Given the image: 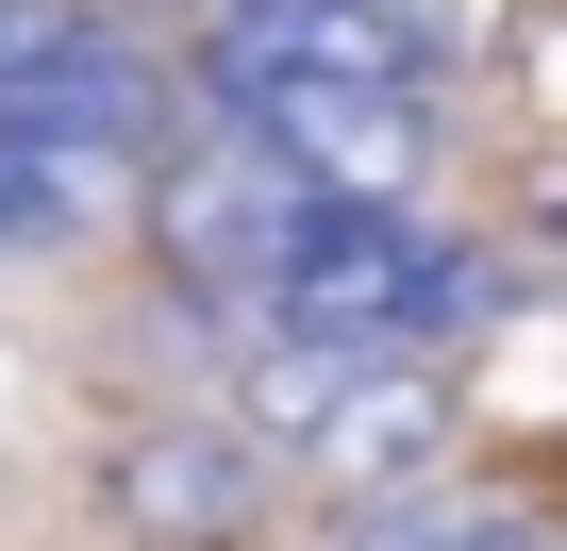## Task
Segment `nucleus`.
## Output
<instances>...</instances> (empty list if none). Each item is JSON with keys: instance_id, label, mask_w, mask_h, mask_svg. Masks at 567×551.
Wrapping results in <instances>:
<instances>
[{"instance_id": "f257e3e1", "label": "nucleus", "mask_w": 567, "mask_h": 551, "mask_svg": "<svg viewBox=\"0 0 567 551\" xmlns=\"http://www.w3.org/2000/svg\"><path fill=\"white\" fill-rule=\"evenodd\" d=\"M467 318V251L417 217V201H334L267 251V285L234 302V335L267 351H318V368H417V335Z\"/></svg>"}, {"instance_id": "f03ea898", "label": "nucleus", "mask_w": 567, "mask_h": 551, "mask_svg": "<svg viewBox=\"0 0 567 551\" xmlns=\"http://www.w3.org/2000/svg\"><path fill=\"white\" fill-rule=\"evenodd\" d=\"M267 451L200 401V418H134V435H101V518L117 534H151V551H250L267 534Z\"/></svg>"}, {"instance_id": "20e7f679", "label": "nucleus", "mask_w": 567, "mask_h": 551, "mask_svg": "<svg viewBox=\"0 0 567 551\" xmlns=\"http://www.w3.org/2000/svg\"><path fill=\"white\" fill-rule=\"evenodd\" d=\"M417 451H434V401H417V368H351V401H334L318 468H351V484H401Z\"/></svg>"}, {"instance_id": "7ed1b4c3", "label": "nucleus", "mask_w": 567, "mask_h": 551, "mask_svg": "<svg viewBox=\"0 0 567 551\" xmlns=\"http://www.w3.org/2000/svg\"><path fill=\"white\" fill-rule=\"evenodd\" d=\"M167 151L134 134H68V118H0V267H34V251H84L151 201Z\"/></svg>"}, {"instance_id": "39448f33", "label": "nucleus", "mask_w": 567, "mask_h": 551, "mask_svg": "<svg viewBox=\"0 0 567 551\" xmlns=\"http://www.w3.org/2000/svg\"><path fill=\"white\" fill-rule=\"evenodd\" d=\"M351 551H534V534H517V518H484V501H434V484H417V501H368V518H351Z\"/></svg>"}, {"instance_id": "423d86ee", "label": "nucleus", "mask_w": 567, "mask_h": 551, "mask_svg": "<svg viewBox=\"0 0 567 551\" xmlns=\"http://www.w3.org/2000/svg\"><path fill=\"white\" fill-rule=\"evenodd\" d=\"M34 18H51V0H0V68H18V34H34Z\"/></svg>"}]
</instances>
